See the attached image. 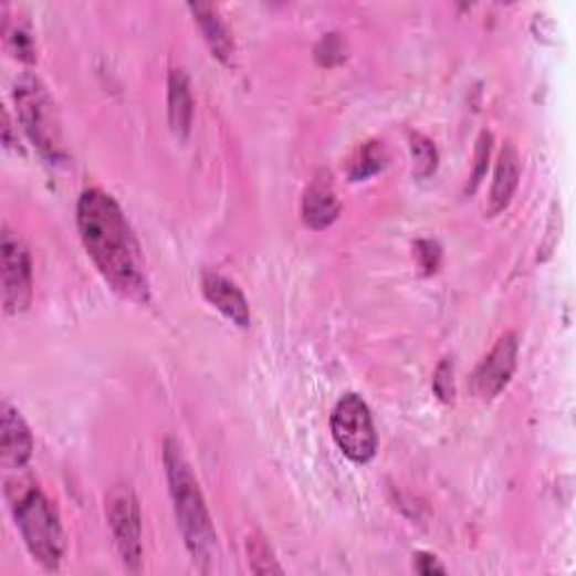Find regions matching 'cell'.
I'll return each mask as SVG.
<instances>
[{
  "instance_id": "14",
  "label": "cell",
  "mask_w": 576,
  "mask_h": 576,
  "mask_svg": "<svg viewBox=\"0 0 576 576\" xmlns=\"http://www.w3.org/2000/svg\"><path fill=\"white\" fill-rule=\"evenodd\" d=\"M189 12L195 14V21L201 28L206 43L210 45L212 54L230 66L232 56H234V41L230 36V30L226 28L221 17L217 14V10L212 6H206V3H191Z\"/></svg>"
},
{
  "instance_id": "6",
  "label": "cell",
  "mask_w": 576,
  "mask_h": 576,
  "mask_svg": "<svg viewBox=\"0 0 576 576\" xmlns=\"http://www.w3.org/2000/svg\"><path fill=\"white\" fill-rule=\"evenodd\" d=\"M332 434L345 458L367 464L378 451V434L371 412L358 395H345L332 415Z\"/></svg>"
},
{
  "instance_id": "5",
  "label": "cell",
  "mask_w": 576,
  "mask_h": 576,
  "mask_svg": "<svg viewBox=\"0 0 576 576\" xmlns=\"http://www.w3.org/2000/svg\"><path fill=\"white\" fill-rule=\"evenodd\" d=\"M106 521L122 565L129 572L143 569V519L140 504L129 484H115L106 495Z\"/></svg>"
},
{
  "instance_id": "4",
  "label": "cell",
  "mask_w": 576,
  "mask_h": 576,
  "mask_svg": "<svg viewBox=\"0 0 576 576\" xmlns=\"http://www.w3.org/2000/svg\"><path fill=\"white\" fill-rule=\"evenodd\" d=\"M14 100L21 124L30 140L48 160H61L63 154H66V149H63L61 122L56 104L43 82L30 73L21 75L14 84Z\"/></svg>"
},
{
  "instance_id": "18",
  "label": "cell",
  "mask_w": 576,
  "mask_h": 576,
  "mask_svg": "<svg viewBox=\"0 0 576 576\" xmlns=\"http://www.w3.org/2000/svg\"><path fill=\"white\" fill-rule=\"evenodd\" d=\"M410 151H412V160H415V176L417 178H428L434 174L439 156L434 145L421 136V134H412L410 136Z\"/></svg>"
},
{
  "instance_id": "20",
  "label": "cell",
  "mask_w": 576,
  "mask_h": 576,
  "mask_svg": "<svg viewBox=\"0 0 576 576\" xmlns=\"http://www.w3.org/2000/svg\"><path fill=\"white\" fill-rule=\"evenodd\" d=\"M415 254L419 260V266L423 269L426 275L434 273L439 269V260H441V250L437 245V241H428V239H421L417 241L415 245Z\"/></svg>"
},
{
  "instance_id": "12",
  "label": "cell",
  "mask_w": 576,
  "mask_h": 576,
  "mask_svg": "<svg viewBox=\"0 0 576 576\" xmlns=\"http://www.w3.org/2000/svg\"><path fill=\"white\" fill-rule=\"evenodd\" d=\"M203 295L208 297V302L212 306H217V311H221L230 320V323H234L239 327L250 325L248 302H245L243 293L239 291V286L232 284L228 277H223L219 273H206L203 275Z\"/></svg>"
},
{
  "instance_id": "16",
  "label": "cell",
  "mask_w": 576,
  "mask_h": 576,
  "mask_svg": "<svg viewBox=\"0 0 576 576\" xmlns=\"http://www.w3.org/2000/svg\"><path fill=\"white\" fill-rule=\"evenodd\" d=\"M248 561H250V569L258 574H284L269 541L262 534H252L248 538Z\"/></svg>"
},
{
  "instance_id": "8",
  "label": "cell",
  "mask_w": 576,
  "mask_h": 576,
  "mask_svg": "<svg viewBox=\"0 0 576 576\" xmlns=\"http://www.w3.org/2000/svg\"><path fill=\"white\" fill-rule=\"evenodd\" d=\"M519 336L504 334L473 374V390L480 399H495L516 371Z\"/></svg>"
},
{
  "instance_id": "22",
  "label": "cell",
  "mask_w": 576,
  "mask_h": 576,
  "mask_svg": "<svg viewBox=\"0 0 576 576\" xmlns=\"http://www.w3.org/2000/svg\"><path fill=\"white\" fill-rule=\"evenodd\" d=\"M323 52H327V54L320 56L317 61L325 63V66H334V63H338V61L345 59V54H343V43H341L338 34H327L323 41H320V48L315 50V56L323 54Z\"/></svg>"
},
{
  "instance_id": "1",
  "label": "cell",
  "mask_w": 576,
  "mask_h": 576,
  "mask_svg": "<svg viewBox=\"0 0 576 576\" xmlns=\"http://www.w3.org/2000/svg\"><path fill=\"white\" fill-rule=\"evenodd\" d=\"M77 226L88 258L111 289L126 300L147 304L151 286L145 254L117 201L102 189H86L77 203Z\"/></svg>"
},
{
  "instance_id": "10",
  "label": "cell",
  "mask_w": 576,
  "mask_h": 576,
  "mask_svg": "<svg viewBox=\"0 0 576 576\" xmlns=\"http://www.w3.org/2000/svg\"><path fill=\"white\" fill-rule=\"evenodd\" d=\"M341 214V203L336 199L334 182L329 171H320L304 191L302 219L313 230L329 228Z\"/></svg>"
},
{
  "instance_id": "13",
  "label": "cell",
  "mask_w": 576,
  "mask_h": 576,
  "mask_svg": "<svg viewBox=\"0 0 576 576\" xmlns=\"http://www.w3.org/2000/svg\"><path fill=\"white\" fill-rule=\"evenodd\" d=\"M169 126L178 140H187L191 129V115H195V100H191V88L185 71L174 69L169 73Z\"/></svg>"
},
{
  "instance_id": "9",
  "label": "cell",
  "mask_w": 576,
  "mask_h": 576,
  "mask_svg": "<svg viewBox=\"0 0 576 576\" xmlns=\"http://www.w3.org/2000/svg\"><path fill=\"white\" fill-rule=\"evenodd\" d=\"M0 464L8 471L23 469L34 451V441L28 423L8 401L3 404V423H0Z\"/></svg>"
},
{
  "instance_id": "7",
  "label": "cell",
  "mask_w": 576,
  "mask_h": 576,
  "mask_svg": "<svg viewBox=\"0 0 576 576\" xmlns=\"http://www.w3.org/2000/svg\"><path fill=\"white\" fill-rule=\"evenodd\" d=\"M3 304L8 313H23L32 302V264L25 243L3 230Z\"/></svg>"
},
{
  "instance_id": "15",
  "label": "cell",
  "mask_w": 576,
  "mask_h": 576,
  "mask_svg": "<svg viewBox=\"0 0 576 576\" xmlns=\"http://www.w3.org/2000/svg\"><path fill=\"white\" fill-rule=\"evenodd\" d=\"M3 39H6V48L12 52V56H17L25 63H32L36 59V48H34L30 28L21 21H12L8 17V6L3 8Z\"/></svg>"
},
{
  "instance_id": "21",
  "label": "cell",
  "mask_w": 576,
  "mask_h": 576,
  "mask_svg": "<svg viewBox=\"0 0 576 576\" xmlns=\"http://www.w3.org/2000/svg\"><path fill=\"white\" fill-rule=\"evenodd\" d=\"M491 134H482L478 140V149H475V167H473V178H471V191H475V187L480 185L482 176L486 174V165H489V154H491Z\"/></svg>"
},
{
  "instance_id": "11",
  "label": "cell",
  "mask_w": 576,
  "mask_h": 576,
  "mask_svg": "<svg viewBox=\"0 0 576 576\" xmlns=\"http://www.w3.org/2000/svg\"><path fill=\"white\" fill-rule=\"evenodd\" d=\"M521 180V156L514 143H504L495 174H493V185H491V197H489V214H500L502 210L509 208L511 199H514L516 189Z\"/></svg>"
},
{
  "instance_id": "3",
  "label": "cell",
  "mask_w": 576,
  "mask_h": 576,
  "mask_svg": "<svg viewBox=\"0 0 576 576\" xmlns=\"http://www.w3.org/2000/svg\"><path fill=\"white\" fill-rule=\"evenodd\" d=\"M8 500L30 554L50 572L61 567L66 554V534L52 502L30 478L8 482Z\"/></svg>"
},
{
  "instance_id": "23",
  "label": "cell",
  "mask_w": 576,
  "mask_h": 576,
  "mask_svg": "<svg viewBox=\"0 0 576 576\" xmlns=\"http://www.w3.org/2000/svg\"><path fill=\"white\" fill-rule=\"evenodd\" d=\"M415 569L419 572V574H446V567L439 563V558L437 556H432V554H426V552H419L417 556H415Z\"/></svg>"
},
{
  "instance_id": "19",
  "label": "cell",
  "mask_w": 576,
  "mask_h": 576,
  "mask_svg": "<svg viewBox=\"0 0 576 576\" xmlns=\"http://www.w3.org/2000/svg\"><path fill=\"white\" fill-rule=\"evenodd\" d=\"M432 390H434V395L443 404H451L455 399V378H453V363H451V358H443L437 365L434 378H432Z\"/></svg>"
},
{
  "instance_id": "2",
  "label": "cell",
  "mask_w": 576,
  "mask_h": 576,
  "mask_svg": "<svg viewBox=\"0 0 576 576\" xmlns=\"http://www.w3.org/2000/svg\"><path fill=\"white\" fill-rule=\"evenodd\" d=\"M165 473L185 545L201 572H212L219 563V543L212 516L201 484L174 439L165 441Z\"/></svg>"
},
{
  "instance_id": "17",
  "label": "cell",
  "mask_w": 576,
  "mask_h": 576,
  "mask_svg": "<svg viewBox=\"0 0 576 576\" xmlns=\"http://www.w3.org/2000/svg\"><path fill=\"white\" fill-rule=\"evenodd\" d=\"M383 165H386V151H383L380 143H367L363 149H358L356 158L352 160L349 180H354V182L365 180V178L374 176L376 171H380Z\"/></svg>"
}]
</instances>
